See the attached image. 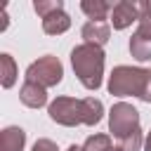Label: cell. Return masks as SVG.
Here are the masks:
<instances>
[{
    "label": "cell",
    "mask_w": 151,
    "mask_h": 151,
    "mask_svg": "<svg viewBox=\"0 0 151 151\" xmlns=\"http://www.w3.org/2000/svg\"><path fill=\"white\" fill-rule=\"evenodd\" d=\"M109 92L116 97H139L142 101H151V68L134 66H116L109 78Z\"/></svg>",
    "instance_id": "6da1fadb"
},
{
    "label": "cell",
    "mask_w": 151,
    "mask_h": 151,
    "mask_svg": "<svg viewBox=\"0 0 151 151\" xmlns=\"http://www.w3.org/2000/svg\"><path fill=\"white\" fill-rule=\"evenodd\" d=\"M71 64L78 76V80L87 90H99L101 76H104V50L97 45H76L71 50Z\"/></svg>",
    "instance_id": "7a4b0ae2"
},
{
    "label": "cell",
    "mask_w": 151,
    "mask_h": 151,
    "mask_svg": "<svg viewBox=\"0 0 151 151\" xmlns=\"http://www.w3.org/2000/svg\"><path fill=\"white\" fill-rule=\"evenodd\" d=\"M109 130H111V137L118 139V144L127 142V139L134 137V134H142L139 111H137L132 104H125V101L113 104V109H111V113H109Z\"/></svg>",
    "instance_id": "3957f363"
},
{
    "label": "cell",
    "mask_w": 151,
    "mask_h": 151,
    "mask_svg": "<svg viewBox=\"0 0 151 151\" xmlns=\"http://www.w3.org/2000/svg\"><path fill=\"white\" fill-rule=\"evenodd\" d=\"M50 118L59 125L66 127H76V125H85L87 123V113H85V99H73V97H57L50 109H47Z\"/></svg>",
    "instance_id": "277c9868"
},
{
    "label": "cell",
    "mask_w": 151,
    "mask_h": 151,
    "mask_svg": "<svg viewBox=\"0 0 151 151\" xmlns=\"http://www.w3.org/2000/svg\"><path fill=\"white\" fill-rule=\"evenodd\" d=\"M61 78H64V66H61V61H59L57 57H52V54L40 57L38 61H33V64L26 68V80L42 85L45 90L59 85Z\"/></svg>",
    "instance_id": "5b68a950"
},
{
    "label": "cell",
    "mask_w": 151,
    "mask_h": 151,
    "mask_svg": "<svg viewBox=\"0 0 151 151\" xmlns=\"http://www.w3.org/2000/svg\"><path fill=\"white\" fill-rule=\"evenodd\" d=\"M132 21H139V2H130V0L116 2L111 9V26L116 31H123Z\"/></svg>",
    "instance_id": "8992f818"
},
{
    "label": "cell",
    "mask_w": 151,
    "mask_h": 151,
    "mask_svg": "<svg viewBox=\"0 0 151 151\" xmlns=\"http://www.w3.org/2000/svg\"><path fill=\"white\" fill-rule=\"evenodd\" d=\"M19 99H21V104L28 106V109H40V106L47 104V92H45L42 85L31 83V80H24V85H21V90H19Z\"/></svg>",
    "instance_id": "52a82bcc"
},
{
    "label": "cell",
    "mask_w": 151,
    "mask_h": 151,
    "mask_svg": "<svg viewBox=\"0 0 151 151\" xmlns=\"http://www.w3.org/2000/svg\"><path fill=\"white\" fill-rule=\"evenodd\" d=\"M80 33H83V38H85L87 45L101 47V45H106L109 38H111V26H109L106 21H87Z\"/></svg>",
    "instance_id": "ba28073f"
},
{
    "label": "cell",
    "mask_w": 151,
    "mask_h": 151,
    "mask_svg": "<svg viewBox=\"0 0 151 151\" xmlns=\"http://www.w3.org/2000/svg\"><path fill=\"white\" fill-rule=\"evenodd\" d=\"M26 132L17 125H9L0 132V151H24Z\"/></svg>",
    "instance_id": "9c48e42d"
},
{
    "label": "cell",
    "mask_w": 151,
    "mask_h": 151,
    "mask_svg": "<svg viewBox=\"0 0 151 151\" xmlns=\"http://www.w3.org/2000/svg\"><path fill=\"white\" fill-rule=\"evenodd\" d=\"M68 26H71V19L64 9H57V12H52L42 19V31L47 35H61V33L68 31Z\"/></svg>",
    "instance_id": "30bf717a"
},
{
    "label": "cell",
    "mask_w": 151,
    "mask_h": 151,
    "mask_svg": "<svg viewBox=\"0 0 151 151\" xmlns=\"http://www.w3.org/2000/svg\"><path fill=\"white\" fill-rule=\"evenodd\" d=\"M80 9L90 17V21H104L111 14L113 5L111 2H104V0H83L80 2Z\"/></svg>",
    "instance_id": "8fae6325"
},
{
    "label": "cell",
    "mask_w": 151,
    "mask_h": 151,
    "mask_svg": "<svg viewBox=\"0 0 151 151\" xmlns=\"http://www.w3.org/2000/svg\"><path fill=\"white\" fill-rule=\"evenodd\" d=\"M130 52L137 61H149L151 59V38L144 33H134L130 38Z\"/></svg>",
    "instance_id": "7c38bea8"
},
{
    "label": "cell",
    "mask_w": 151,
    "mask_h": 151,
    "mask_svg": "<svg viewBox=\"0 0 151 151\" xmlns=\"http://www.w3.org/2000/svg\"><path fill=\"white\" fill-rule=\"evenodd\" d=\"M0 68H2V87H12L14 85V80H17V64H14V59H12V54H7V52H2L0 54Z\"/></svg>",
    "instance_id": "4fadbf2b"
},
{
    "label": "cell",
    "mask_w": 151,
    "mask_h": 151,
    "mask_svg": "<svg viewBox=\"0 0 151 151\" xmlns=\"http://www.w3.org/2000/svg\"><path fill=\"white\" fill-rule=\"evenodd\" d=\"M111 149H113V144H111L109 134H92L83 144V151H111Z\"/></svg>",
    "instance_id": "5bb4252c"
},
{
    "label": "cell",
    "mask_w": 151,
    "mask_h": 151,
    "mask_svg": "<svg viewBox=\"0 0 151 151\" xmlns=\"http://www.w3.org/2000/svg\"><path fill=\"white\" fill-rule=\"evenodd\" d=\"M137 33H144L151 38V2H139V28Z\"/></svg>",
    "instance_id": "9a60e30c"
},
{
    "label": "cell",
    "mask_w": 151,
    "mask_h": 151,
    "mask_svg": "<svg viewBox=\"0 0 151 151\" xmlns=\"http://www.w3.org/2000/svg\"><path fill=\"white\" fill-rule=\"evenodd\" d=\"M33 9L38 12V17H47V14H52V12H57V9H64V2L61 0H35L33 2Z\"/></svg>",
    "instance_id": "2e32d148"
},
{
    "label": "cell",
    "mask_w": 151,
    "mask_h": 151,
    "mask_svg": "<svg viewBox=\"0 0 151 151\" xmlns=\"http://www.w3.org/2000/svg\"><path fill=\"white\" fill-rule=\"evenodd\" d=\"M31 151H59V149H57V144L52 139H38Z\"/></svg>",
    "instance_id": "e0dca14e"
},
{
    "label": "cell",
    "mask_w": 151,
    "mask_h": 151,
    "mask_svg": "<svg viewBox=\"0 0 151 151\" xmlns=\"http://www.w3.org/2000/svg\"><path fill=\"white\" fill-rule=\"evenodd\" d=\"M144 149L151 151V132H149V137H146V142H144Z\"/></svg>",
    "instance_id": "ac0fdd59"
},
{
    "label": "cell",
    "mask_w": 151,
    "mask_h": 151,
    "mask_svg": "<svg viewBox=\"0 0 151 151\" xmlns=\"http://www.w3.org/2000/svg\"><path fill=\"white\" fill-rule=\"evenodd\" d=\"M66 151H83V149H80V146H76V144H73V146H68V149H66Z\"/></svg>",
    "instance_id": "d6986e66"
},
{
    "label": "cell",
    "mask_w": 151,
    "mask_h": 151,
    "mask_svg": "<svg viewBox=\"0 0 151 151\" xmlns=\"http://www.w3.org/2000/svg\"><path fill=\"white\" fill-rule=\"evenodd\" d=\"M111 151H123V149H120V146H118V149H116V146H113V149H111Z\"/></svg>",
    "instance_id": "ffe728a7"
}]
</instances>
